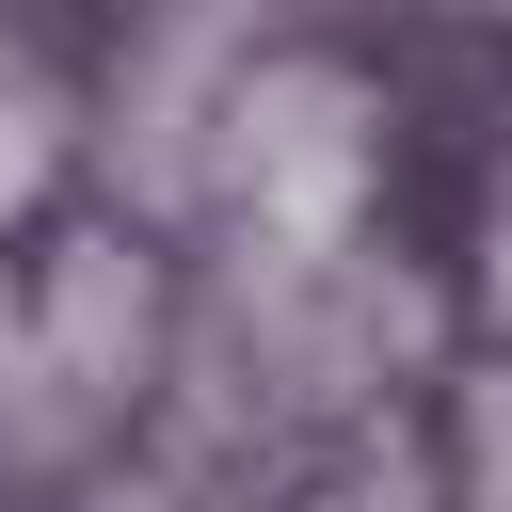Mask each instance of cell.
Returning a JSON list of instances; mask_svg holds the SVG:
<instances>
[{
  "label": "cell",
  "mask_w": 512,
  "mask_h": 512,
  "mask_svg": "<svg viewBox=\"0 0 512 512\" xmlns=\"http://www.w3.org/2000/svg\"><path fill=\"white\" fill-rule=\"evenodd\" d=\"M224 144H240L256 224H288V240H320V224L368 192V96H352L336 64H272V80L224 112Z\"/></svg>",
  "instance_id": "cell-1"
},
{
  "label": "cell",
  "mask_w": 512,
  "mask_h": 512,
  "mask_svg": "<svg viewBox=\"0 0 512 512\" xmlns=\"http://www.w3.org/2000/svg\"><path fill=\"white\" fill-rule=\"evenodd\" d=\"M48 368H64L80 400H112V384L144 368V272H128V240H80V256L48 272Z\"/></svg>",
  "instance_id": "cell-2"
},
{
  "label": "cell",
  "mask_w": 512,
  "mask_h": 512,
  "mask_svg": "<svg viewBox=\"0 0 512 512\" xmlns=\"http://www.w3.org/2000/svg\"><path fill=\"white\" fill-rule=\"evenodd\" d=\"M32 176H48V96H32V80H16V96H0V208H16V192H32Z\"/></svg>",
  "instance_id": "cell-3"
}]
</instances>
